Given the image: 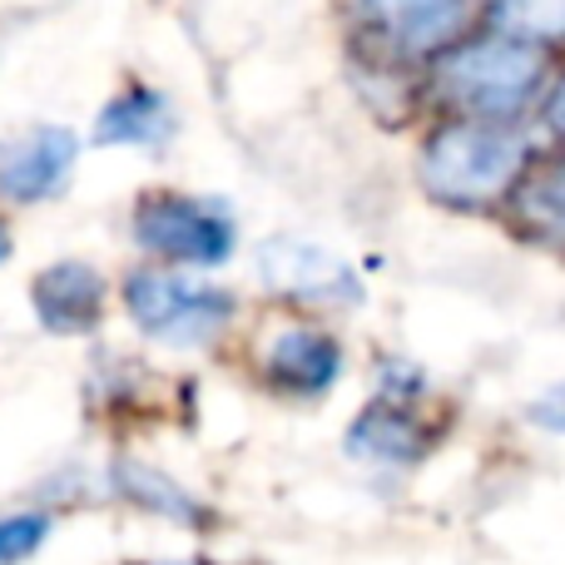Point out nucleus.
I'll list each match as a JSON object with an SVG mask.
<instances>
[{"label": "nucleus", "instance_id": "f257e3e1", "mask_svg": "<svg viewBox=\"0 0 565 565\" xmlns=\"http://www.w3.org/2000/svg\"><path fill=\"white\" fill-rule=\"evenodd\" d=\"M546 50H531L497 30L467 35L431 60V89L451 109V119L511 125L546 95Z\"/></svg>", "mask_w": 565, "mask_h": 565}, {"label": "nucleus", "instance_id": "f03ea898", "mask_svg": "<svg viewBox=\"0 0 565 565\" xmlns=\"http://www.w3.org/2000/svg\"><path fill=\"white\" fill-rule=\"evenodd\" d=\"M531 139L516 125H481V119H441L422 139L417 174L431 199L451 209H491L526 179Z\"/></svg>", "mask_w": 565, "mask_h": 565}, {"label": "nucleus", "instance_id": "7ed1b4c3", "mask_svg": "<svg viewBox=\"0 0 565 565\" xmlns=\"http://www.w3.org/2000/svg\"><path fill=\"white\" fill-rule=\"evenodd\" d=\"M125 312L149 342H164L179 352L214 348L238 318V302L228 288L204 278H189L179 268H135L125 278Z\"/></svg>", "mask_w": 565, "mask_h": 565}, {"label": "nucleus", "instance_id": "20e7f679", "mask_svg": "<svg viewBox=\"0 0 565 565\" xmlns=\"http://www.w3.org/2000/svg\"><path fill=\"white\" fill-rule=\"evenodd\" d=\"M135 244L159 264H189V268H218L234 258L238 228L218 204L179 189H149L135 199Z\"/></svg>", "mask_w": 565, "mask_h": 565}, {"label": "nucleus", "instance_id": "39448f33", "mask_svg": "<svg viewBox=\"0 0 565 565\" xmlns=\"http://www.w3.org/2000/svg\"><path fill=\"white\" fill-rule=\"evenodd\" d=\"M471 15L477 0H352L362 40L392 65L447 55L457 40H467Z\"/></svg>", "mask_w": 565, "mask_h": 565}, {"label": "nucleus", "instance_id": "423d86ee", "mask_svg": "<svg viewBox=\"0 0 565 565\" xmlns=\"http://www.w3.org/2000/svg\"><path fill=\"white\" fill-rule=\"evenodd\" d=\"M258 278H264V288L274 298L288 302H312V308H332V312H348L362 302L358 274L338 254L302 244V238H268L258 248Z\"/></svg>", "mask_w": 565, "mask_h": 565}, {"label": "nucleus", "instance_id": "0eeeda50", "mask_svg": "<svg viewBox=\"0 0 565 565\" xmlns=\"http://www.w3.org/2000/svg\"><path fill=\"white\" fill-rule=\"evenodd\" d=\"M258 372L278 397H298V402H318L338 387L342 377V348L332 332L312 328V322H288L274 328L258 348Z\"/></svg>", "mask_w": 565, "mask_h": 565}, {"label": "nucleus", "instance_id": "6e6552de", "mask_svg": "<svg viewBox=\"0 0 565 565\" xmlns=\"http://www.w3.org/2000/svg\"><path fill=\"white\" fill-rule=\"evenodd\" d=\"M79 159V139L60 125H35L25 135L0 139V199L10 204H40L60 194Z\"/></svg>", "mask_w": 565, "mask_h": 565}, {"label": "nucleus", "instance_id": "1a4fd4ad", "mask_svg": "<svg viewBox=\"0 0 565 565\" xmlns=\"http://www.w3.org/2000/svg\"><path fill=\"white\" fill-rule=\"evenodd\" d=\"M30 302H35V318L45 332H60V338H85V332L99 328L109 302V282L95 264L85 258H60L45 274H35L30 282Z\"/></svg>", "mask_w": 565, "mask_h": 565}, {"label": "nucleus", "instance_id": "9d476101", "mask_svg": "<svg viewBox=\"0 0 565 565\" xmlns=\"http://www.w3.org/2000/svg\"><path fill=\"white\" fill-rule=\"evenodd\" d=\"M441 431L412 412V402L377 397L352 417L348 427V457L372 461V467H417L431 457Z\"/></svg>", "mask_w": 565, "mask_h": 565}, {"label": "nucleus", "instance_id": "9b49d317", "mask_svg": "<svg viewBox=\"0 0 565 565\" xmlns=\"http://www.w3.org/2000/svg\"><path fill=\"white\" fill-rule=\"evenodd\" d=\"M174 135V105L149 85H129L95 119V145L105 149H164Z\"/></svg>", "mask_w": 565, "mask_h": 565}, {"label": "nucleus", "instance_id": "f8f14e48", "mask_svg": "<svg viewBox=\"0 0 565 565\" xmlns=\"http://www.w3.org/2000/svg\"><path fill=\"white\" fill-rule=\"evenodd\" d=\"M109 487H115L119 501L149 511V516H164V521L189 526V531H204L209 526V507H204V501H199L189 487H179L174 477H164L159 467H149V461L119 457L115 467H109Z\"/></svg>", "mask_w": 565, "mask_h": 565}, {"label": "nucleus", "instance_id": "ddd939ff", "mask_svg": "<svg viewBox=\"0 0 565 565\" xmlns=\"http://www.w3.org/2000/svg\"><path fill=\"white\" fill-rule=\"evenodd\" d=\"M491 30L531 50L565 45V0H491Z\"/></svg>", "mask_w": 565, "mask_h": 565}, {"label": "nucleus", "instance_id": "4468645a", "mask_svg": "<svg viewBox=\"0 0 565 565\" xmlns=\"http://www.w3.org/2000/svg\"><path fill=\"white\" fill-rule=\"evenodd\" d=\"M45 541H50V516L45 511H15V516H0V565L30 561Z\"/></svg>", "mask_w": 565, "mask_h": 565}, {"label": "nucleus", "instance_id": "2eb2a0df", "mask_svg": "<svg viewBox=\"0 0 565 565\" xmlns=\"http://www.w3.org/2000/svg\"><path fill=\"white\" fill-rule=\"evenodd\" d=\"M526 218H531L536 228H556V234H565V154L556 159V169H551L546 184L531 189Z\"/></svg>", "mask_w": 565, "mask_h": 565}, {"label": "nucleus", "instance_id": "dca6fc26", "mask_svg": "<svg viewBox=\"0 0 565 565\" xmlns=\"http://www.w3.org/2000/svg\"><path fill=\"white\" fill-rule=\"evenodd\" d=\"M526 417L536 422L541 431H565V382H556V387L541 392V397L526 407Z\"/></svg>", "mask_w": 565, "mask_h": 565}, {"label": "nucleus", "instance_id": "f3484780", "mask_svg": "<svg viewBox=\"0 0 565 565\" xmlns=\"http://www.w3.org/2000/svg\"><path fill=\"white\" fill-rule=\"evenodd\" d=\"M541 119H546V129L556 139H565V75L556 79V85L546 89V99H541Z\"/></svg>", "mask_w": 565, "mask_h": 565}, {"label": "nucleus", "instance_id": "a211bd4d", "mask_svg": "<svg viewBox=\"0 0 565 565\" xmlns=\"http://www.w3.org/2000/svg\"><path fill=\"white\" fill-rule=\"evenodd\" d=\"M10 248H15V244H10V224H6V218H0V264H6V258H10Z\"/></svg>", "mask_w": 565, "mask_h": 565}, {"label": "nucleus", "instance_id": "6ab92c4d", "mask_svg": "<svg viewBox=\"0 0 565 565\" xmlns=\"http://www.w3.org/2000/svg\"><path fill=\"white\" fill-rule=\"evenodd\" d=\"M139 565H194V561H139Z\"/></svg>", "mask_w": 565, "mask_h": 565}]
</instances>
